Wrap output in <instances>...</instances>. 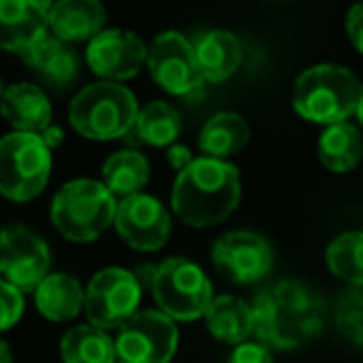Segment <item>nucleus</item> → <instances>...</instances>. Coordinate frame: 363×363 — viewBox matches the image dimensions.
<instances>
[{
	"label": "nucleus",
	"instance_id": "obj_36",
	"mask_svg": "<svg viewBox=\"0 0 363 363\" xmlns=\"http://www.w3.org/2000/svg\"><path fill=\"white\" fill-rule=\"evenodd\" d=\"M0 95H3V82H0Z\"/></svg>",
	"mask_w": 363,
	"mask_h": 363
},
{
	"label": "nucleus",
	"instance_id": "obj_10",
	"mask_svg": "<svg viewBox=\"0 0 363 363\" xmlns=\"http://www.w3.org/2000/svg\"><path fill=\"white\" fill-rule=\"evenodd\" d=\"M147 70L152 80L164 92L187 97L204 85V77L194 60L192 43L177 30H167L152 40L147 48Z\"/></svg>",
	"mask_w": 363,
	"mask_h": 363
},
{
	"label": "nucleus",
	"instance_id": "obj_35",
	"mask_svg": "<svg viewBox=\"0 0 363 363\" xmlns=\"http://www.w3.org/2000/svg\"><path fill=\"white\" fill-rule=\"evenodd\" d=\"M356 117H358V122L363 125V92H361V100H358V107H356Z\"/></svg>",
	"mask_w": 363,
	"mask_h": 363
},
{
	"label": "nucleus",
	"instance_id": "obj_31",
	"mask_svg": "<svg viewBox=\"0 0 363 363\" xmlns=\"http://www.w3.org/2000/svg\"><path fill=\"white\" fill-rule=\"evenodd\" d=\"M346 33H348V38H351L353 48L363 55V3H356V6L348 11Z\"/></svg>",
	"mask_w": 363,
	"mask_h": 363
},
{
	"label": "nucleus",
	"instance_id": "obj_24",
	"mask_svg": "<svg viewBox=\"0 0 363 363\" xmlns=\"http://www.w3.org/2000/svg\"><path fill=\"white\" fill-rule=\"evenodd\" d=\"M62 363H117L115 341L92 323L75 326L60 341Z\"/></svg>",
	"mask_w": 363,
	"mask_h": 363
},
{
	"label": "nucleus",
	"instance_id": "obj_7",
	"mask_svg": "<svg viewBox=\"0 0 363 363\" xmlns=\"http://www.w3.org/2000/svg\"><path fill=\"white\" fill-rule=\"evenodd\" d=\"M152 296L162 313L174 321H197L214 298L207 274L189 259H164L152 272Z\"/></svg>",
	"mask_w": 363,
	"mask_h": 363
},
{
	"label": "nucleus",
	"instance_id": "obj_27",
	"mask_svg": "<svg viewBox=\"0 0 363 363\" xmlns=\"http://www.w3.org/2000/svg\"><path fill=\"white\" fill-rule=\"evenodd\" d=\"M326 267L351 286H363V232H343L328 244Z\"/></svg>",
	"mask_w": 363,
	"mask_h": 363
},
{
	"label": "nucleus",
	"instance_id": "obj_17",
	"mask_svg": "<svg viewBox=\"0 0 363 363\" xmlns=\"http://www.w3.org/2000/svg\"><path fill=\"white\" fill-rule=\"evenodd\" d=\"M0 112L13 125L16 132H33L40 135L52 125V105L48 95L38 85L18 82L3 90L0 95Z\"/></svg>",
	"mask_w": 363,
	"mask_h": 363
},
{
	"label": "nucleus",
	"instance_id": "obj_30",
	"mask_svg": "<svg viewBox=\"0 0 363 363\" xmlns=\"http://www.w3.org/2000/svg\"><path fill=\"white\" fill-rule=\"evenodd\" d=\"M227 363H274L272 351L262 343H239Z\"/></svg>",
	"mask_w": 363,
	"mask_h": 363
},
{
	"label": "nucleus",
	"instance_id": "obj_11",
	"mask_svg": "<svg viewBox=\"0 0 363 363\" xmlns=\"http://www.w3.org/2000/svg\"><path fill=\"white\" fill-rule=\"evenodd\" d=\"M50 272V249L33 229L11 224L0 229V277L21 291L35 286Z\"/></svg>",
	"mask_w": 363,
	"mask_h": 363
},
{
	"label": "nucleus",
	"instance_id": "obj_14",
	"mask_svg": "<svg viewBox=\"0 0 363 363\" xmlns=\"http://www.w3.org/2000/svg\"><path fill=\"white\" fill-rule=\"evenodd\" d=\"M87 65L102 80L120 82L130 80L145 67L147 62V45L140 35L122 28L102 30L87 45Z\"/></svg>",
	"mask_w": 363,
	"mask_h": 363
},
{
	"label": "nucleus",
	"instance_id": "obj_23",
	"mask_svg": "<svg viewBox=\"0 0 363 363\" xmlns=\"http://www.w3.org/2000/svg\"><path fill=\"white\" fill-rule=\"evenodd\" d=\"M249 142V125L237 112H217L204 122L199 132V150L204 157L214 160H227L247 147Z\"/></svg>",
	"mask_w": 363,
	"mask_h": 363
},
{
	"label": "nucleus",
	"instance_id": "obj_26",
	"mask_svg": "<svg viewBox=\"0 0 363 363\" xmlns=\"http://www.w3.org/2000/svg\"><path fill=\"white\" fill-rule=\"evenodd\" d=\"M132 130H135V137L142 145L169 147L182 135V115L172 105H167V102L155 100L137 112Z\"/></svg>",
	"mask_w": 363,
	"mask_h": 363
},
{
	"label": "nucleus",
	"instance_id": "obj_28",
	"mask_svg": "<svg viewBox=\"0 0 363 363\" xmlns=\"http://www.w3.org/2000/svg\"><path fill=\"white\" fill-rule=\"evenodd\" d=\"M336 326L343 336L363 348V291H351L341 298L336 308Z\"/></svg>",
	"mask_w": 363,
	"mask_h": 363
},
{
	"label": "nucleus",
	"instance_id": "obj_32",
	"mask_svg": "<svg viewBox=\"0 0 363 363\" xmlns=\"http://www.w3.org/2000/svg\"><path fill=\"white\" fill-rule=\"evenodd\" d=\"M194 157H192V152H189V147H184V145H169L167 147V162H169L172 167H174L177 172H182L184 167L192 162Z\"/></svg>",
	"mask_w": 363,
	"mask_h": 363
},
{
	"label": "nucleus",
	"instance_id": "obj_19",
	"mask_svg": "<svg viewBox=\"0 0 363 363\" xmlns=\"http://www.w3.org/2000/svg\"><path fill=\"white\" fill-rule=\"evenodd\" d=\"M21 55L28 67H33L38 75H43L52 85H70L80 72V60H77V52L72 50V45L52 35L50 30L30 48H26Z\"/></svg>",
	"mask_w": 363,
	"mask_h": 363
},
{
	"label": "nucleus",
	"instance_id": "obj_20",
	"mask_svg": "<svg viewBox=\"0 0 363 363\" xmlns=\"http://www.w3.org/2000/svg\"><path fill=\"white\" fill-rule=\"evenodd\" d=\"M35 306L48 321H70L85 306V291L70 274H48L35 286Z\"/></svg>",
	"mask_w": 363,
	"mask_h": 363
},
{
	"label": "nucleus",
	"instance_id": "obj_12",
	"mask_svg": "<svg viewBox=\"0 0 363 363\" xmlns=\"http://www.w3.org/2000/svg\"><path fill=\"white\" fill-rule=\"evenodd\" d=\"M212 262L222 277L234 284L262 281L274 267V249L262 234L237 229L217 239Z\"/></svg>",
	"mask_w": 363,
	"mask_h": 363
},
{
	"label": "nucleus",
	"instance_id": "obj_6",
	"mask_svg": "<svg viewBox=\"0 0 363 363\" xmlns=\"http://www.w3.org/2000/svg\"><path fill=\"white\" fill-rule=\"evenodd\" d=\"M52 169L50 147L40 135L11 132L0 140V194L11 202H30L45 189Z\"/></svg>",
	"mask_w": 363,
	"mask_h": 363
},
{
	"label": "nucleus",
	"instance_id": "obj_8",
	"mask_svg": "<svg viewBox=\"0 0 363 363\" xmlns=\"http://www.w3.org/2000/svg\"><path fill=\"white\" fill-rule=\"evenodd\" d=\"M179 331L174 318L162 311H135L115 338L117 363H169L177 353Z\"/></svg>",
	"mask_w": 363,
	"mask_h": 363
},
{
	"label": "nucleus",
	"instance_id": "obj_25",
	"mask_svg": "<svg viewBox=\"0 0 363 363\" xmlns=\"http://www.w3.org/2000/svg\"><path fill=\"white\" fill-rule=\"evenodd\" d=\"M147 182H150V162L145 160V155L135 150L115 152L102 164V184L115 197L140 194Z\"/></svg>",
	"mask_w": 363,
	"mask_h": 363
},
{
	"label": "nucleus",
	"instance_id": "obj_18",
	"mask_svg": "<svg viewBox=\"0 0 363 363\" xmlns=\"http://www.w3.org/2000/svg\"><path fill=\"white\" fill-rule=\"evenodd\" d=\"M204 82H224L242 65V43L229 30H207L192 43Z\"/></svg>",
	"mask_w": 363,
	"mask_h": 363
},
{
	"label": "nucleus",
	"instance_id": "obj_34",
	"mask_svg": "<svg viewBox=\"0 0 363 363\" xmlns=\"http://www.w3.org/2000/svg\"><path fill=\"white\" fill-rule=\"evenodd\" d=\"M0 363H13L11 348H8L6 341H0Z\"/></svg>",
	"mask_w": 363,
	"mask_h": 363
},
{
	"label": "nucleus",
	"instance_id": "obj_3",
	"mask_svg": "<svg viewBox=\"0 0 363 363\" xmlns=\"http://www.w3.org/2000/svg\"><path fill=\"white\" fill-rule=\"evenodd\" d=\"M363 85L351 70L341 65H313L294 82L291 105L298 117L316 125L346 122L356 115Z\"/></svg>",
	"mask_w": 363,
	"mask_h": 363
},
{
	"label": "nucleus",
	"instance_id": "obj_9",
	"mask_svg": "<svg viewBox=\"0 0 363 363\" xmlns=\"http://www.w3.org/2000/svg\"><path fill=\"white\" fill-rule=\"evenodd\" d=\"M142 298L140 279L120 267L102 269L92 277L85 291V313L97 328H120L137 311Z\"/></svg>",
	"mask_w": 363,
	"mask_h": 363
},
{
	"label": "nucleus",
	"instance_id": "obj_21",
	"mask_svg": "<svg viewBox=\"0 0 363 363\" xmlns=\"http://www.w3.org/2000/svg\"><path fill=\"white\" fill-rule=\"evenodd\" d=\"M204 323L217 341L239 346L252 333V306H247V301H242L239 296L222 294L209 301L204 311Z\"/></svg>",
	"mask_w": 363,
	"mask_h": 363
},
{
	"label": "nucleus",
	"instance_id": "obj_22",
	"mask_svg": "<svg viewBox=\"0 0 363 363\" xmlns=\"http://www.w3.org/2000/svg\"><path fill=\"white\" fill-rule=\"evenodd\" d=\"M318 160L331 172H351L363 160V135L351 122L326 125L318 137Z\"/></svg>",
	"mask_w": 363,
	"mask_h": 363
},
{
	"label": "nucleus",
	"instance_id": "obj_33",
	"mask_svg": "<svg viewBox=\"0 0 363 363\" xmlns=\"http://www.w3.org/2000/svg\"><path fill=\"white\" fill-rule=\"evenodd\" d=\"M40 137H43V142H45V145L52 150V147L60 145V140H62V130H57V127H52V125H50V127H48V130H43V132H40Z\"/></svg>",
	"mask_w": 363,
	"mask_h": 363
},
{
	"label": "nucleus",
	"instance_id": "obj_16",
	"mask_svg": "<svg viewBox=\"0 0 363 363\" xmlns=\"http://www.w3.org/2000/svg\"><path fill=\"white\" fill-rule=\"evenodd\" d=\"M107 21L100 0H52L48 13V30L65 43L92 40Z\"/></svg>",
	"mask_w": 363,
	"mask_h": 363
},
{
	"label": "nucleus",
	"instance_id": "obj_4",
	"mask_svg": "<svg viewBox=\"0 0 363 363\" xmlns=\"http://www.w3.org/2000/svg\"><path fill=\"white\" fill-rule=\"evenodd\" d=\"M117 199L97 179H72L52 197L50 217L65 239L77 244L95 242L115 222Z\"/></svg>",
	"mask_w": 363,
	"mask_h": 363
},
{
	"label": "nucleus",
	"instance_id": "obj_5",
	"mask_svg": "<svg viewBox=\"0 0 363 363\" xmlns=\"http://www.w3.org/2000/svg\"><path fill=\"white\" fill-rule=\"evenodd\" d=\"M137 100L120 82H92L70 102V125L87 140L107 142L125 137L135 127Z\"/></svg>",
	"mask_w": 363,
	"mask_h": 363
},
{
	"label": "nucleus",
	"instance_id": "obj_29",
	"mask_svg": "<svg viewBox=\"0 0 363 363\" xmlns=\"http://www.w3.org/2000/svg\"><path fill=\"white\" fill-rule=\"evenodd\" d=\"M23 311H26V301H23V291L8 284L6 279H0V331H8L21 321Z\"/></svg>",
	"mask_w": 363,
	"mask_h": 363
},
{
	"label": "nucleus",
	"instance_id": "obj_13",
	"mask_svg": "<svg viewBox=\"0 0 363 363\" xmlns=\"http://www.w3.org/2000/svg\"><path fill=\"white\" fill-rule=\"evenodd\" d=\"M112 224L117 227L122 242L137 252H157L164 247L172 232V219L164 204L142 192L122 197Z\"/></svg>",
	"mask_w": 363,
	"mask_h": 363
},
{
	"label": "nucleus",
	"instance_id": "obj_2",
	"mask_svg": "<svg viewBox=\"0 0 363 363\" xmlns=\"http://www.w3.org/2000/svg\"><path fill=\"white\" fill-rule=\"evenodd\" d=\"M242 197L239 169L227 160L199 157L177 172L172 209L187 227H217L234 214Z\"/></svg>",
	"mask_w": 363,
	"mask_h": 363
},
{
	"label": "nucleus",
	"instance_id": "obj_1",
	"mask_svg": "<svg viewBox=\"0 0 363 363\" xmlns=\"http://www.w3.org/2000/svg\"><path fill=\"white\" fill-rule=\"evenodd\" d=\"M323 328V303L303 284L277 281L259 291L252 306V333L262 346L294 351L313 341Z\"/></svg>",
	"mask_w": 363,
	"mask_h": 363
},
{
	"label": "nucleus",
	"instance_id": "obj_15",
	"mask_svg": "<svg viewBox=\"0 0 363 363\" xmlns=\"http://www.w3.org/2000/svg\"><path fill=\"white\" fill-rule=\"evenodd\" d=\"M52 0H0V48L23 52L48 33Z\"/></svg>",
	"mask_w": 363,
	"mask_h": 363
}]
</instances>
